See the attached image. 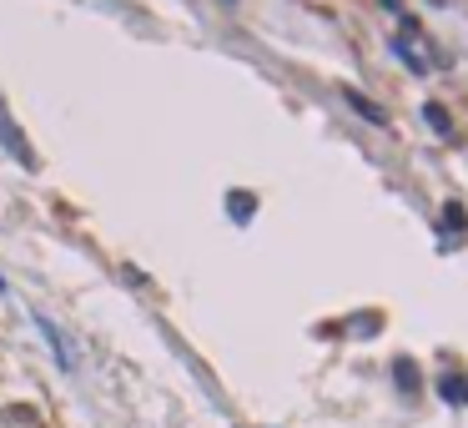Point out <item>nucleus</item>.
<instances>
[{
    "label": "nucleus",
    "mask_w": 468,
    "mask_h": 428,
    "mask_svg": "<svg viewBox=\"0 0 468 428\" xmlns=\"http://www.w3.org/2000/svg\"><path fill=\"white\" fill-rule=\"evenodd\" d=\"M423 116H428V126H433V132H443V136H448V111L438 106V101H428V106H423Z\"/></svg>",
    "instance_id": "20e7f679"
},
{
    "label": "nucleus",
    "mask_w": 468,
    "mask_h": 428,
    "mask_svg": "<svg viewBox=\"0 0 468 428\" xmlns=\"http://www.w3.org/2000/svg\"><path fill=\"white\" fill-rule=\"evenodd\" d=\"M393 373H398V383H403V388H418V368H413V363H398V368H393Z\"/></svg>",
    "instance_id": "423d86ee"
},
{
    "label": "nucleus",
    "mask_w": 468,
    "mask_h": 428,
    "mask_svg": "<svg viewBox=\"0 0 468 428\" xmlns=\"http://www.w3.org/2000/svg\"><path fill=\"white\" fill-rule=\"evenodd\" d=\"M348 106H353V111H363V116L373 121V126H388V111H383L378 101H368L363 91H348Z\"/></svg>",
    "instance_id": "f03ea898"
},
{
    "label": "nucleus",
    "mask_w": 468,
    "mask_h": 428,
    "mask_svg": "<svg viewBox=\"0 0 468 428\" xmlns=\"http://www.w3.org/2000/svg\"><path fill=\"white\" fill-rule=\"evenodd\" d=\"M438 393H443L448 403H468V378H443V383H438Z\"/></svg>",
    "instance_id": "7ed1b4c3"
},
{
    "label": "nucleus",
    "mask_w": 468,
    "mask_h": 428,
    "mask_svg": "<svg viewBox=\"0 0 468 428\" xmlns=\"http://www.w3.org/2000/svg\"><path fill=\"white\" fill-rule=\"evenodd\" d=\"M227 5H232V0H227Z\"/></svg>",
    "instance_id": "0eeeda50"
},
{
    "label": "nucleus",
    "mask_w": 468,
    "mask_h": 428,
    "mask_svg": "<svg viewBox=\"0 0 468 428\" xmlns=\"http://www.w3.org/2000/svg\"><path fill=\"white\" fill-rule=\"evenodd\" d=\"M232 217H237V222L252 217V197H247V192H232Z\"/></svg>",
    "instance_id": "39448f33"
},
{
    "label": "nucleus",
    "mask_w": 468,
    "mask_h": 428,
    "mask_svg": "<svg viewBox=\"0 0 468 428\" xmlns=\"http://www.w3.org/2000/svg\"><path fill=\"white\" fill-rule=\"evenodd\" d=\"M0 142L11 146V152H15V162H21V166H35V156H31V146H25V136H21V132H15V121H11V116H5V106H0Z\"/></svg>",
    "instance_id": "f257e3e1"
}]
</instances>
